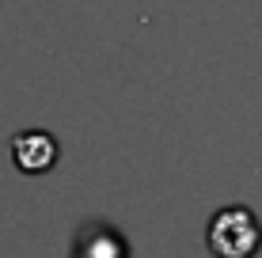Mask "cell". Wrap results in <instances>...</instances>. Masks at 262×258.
<instances>
[{"label":"cell","instance_id":"1","mask_svg":"<svg viewBox=\"0 0 262 258\" xmlns=\"http://www.w3.org/2000/svg\"><path fill=\"white\" fill-rule=\"evenodd\" d=\"M205 243L216 258H255L262 247V224L247 205H224L213 213Z\"/></svg>","mask_w":262,"mask_h":258},{"label":"cell","instance_id":"2","mask_svg":"<svg viewBox=\"0 0 262 258\" xmlns=\"http://www.w3.org/2000/svg\"><path fill=\"white\" fill-rule=\"evenodd\" d=\"M12 159L23 175H46L61 159V145L46 129H23L12 137Z\"/></svg>","mask_w":262,"mask_h":258},{"label":"cell","instance_id":"3","mask_svg":"<svg viewBox=\"0 0 262 258\" xmlns=\"http://www.w3.org/2000/svg\"><path fill=\"white\" fill-rule=\"evenodd\" d=\"M88 258H122V239L118 236H95V239H88Z\"/></svg>","mask_w":262,"mask_h":258}]
</instances>
